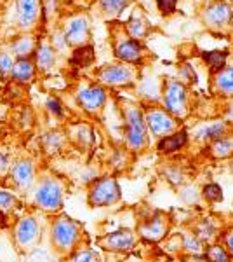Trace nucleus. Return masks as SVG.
<instances>
[{
  "mask_svg": "<svg viewBox=\"0 0 233 262\" xmlns=\"http://www.w3.org/2000/svg\"><path fill=\"white\" fill-rule=\"evenodd\" d=\"M202 58L214 70H221L226 65V53L224 51H204Z\"/></svg>",
  "mask_w": 233,
  "mask_h": 262,
  "instance_id": "393cba45",
  "label": "nucleus"
},
{
  "mask_svg": "<svg viewBox=\"0 0 233 262\" xmlns=\"http://www.w3.org/2000/svg\"><path fill=\"white\" fill-rule=\"evenodd\" d=\"M185 248H186V250H190V252H198V250H200V242L192 238V236H188V238L185 239Z\"/></svg>",
  "mask_w": 233,
  "mask_h": 262,
  "instance_id": "4c0bfd02",
  "label": "nucleus"
},
{
  "mask_svg": "<svg viewBox=\"0 0 233 262\" xmlns=\"http://www.w3.org/2000/svg\"><path fill=\"white\" fill-rule=\"evenodd\" d=\"M19 206V198L14 192L0 187V212H11Z\"/></svg>",
  "mask_w": 233,
  "mask_h": 262,
  "instance_id": "bb28decb",
  "label": "nucleus"
},
{
  "mask_svg": "<svg viewBox=\"0 0 233 262\" xmlns=\"http://www.w3.org/2000/svg\"><path fill=\"white\" fill-rule=\"evenodd\" d=\"M120 200V187L113 177H101L92 182L87 194V203L92 208L112 206Z\"/></svg>",
  "mask_w": 233,
  "mask_h": 262,
  "instance_id": "20e7f679",
  "label": "nucleus"
},
{
  "mask_svg": "<svg viewBox=\"0 0 233 262\" xmlns=\"http://www.w3.org/2000/svg\"><path fill=\"white\" fill-rule=\"evenodd\" d=\"M12 65H14V56L9 51H0V74H2L4 79L9 77Z\"/></svg>",
  "mask_w": 233,
  "mask_h": 262,
  "instance_id": "c756f323",
  "label": "nucleus"
},
{
  "mask_svg": "<svg viewBox=\"0 0 233 262\" xmlns=\"http://www.w3.org/2000/svg\"><path fill=\"white\" fill-rule=\"evenodd\" d=\"M181 75H183V77L186 79V81H192V82H195L197 81V75H195V72H193V69L190 65H185L183 69H181Z\"/></svg>",
  "mask_w": 233,
  "mask_h": 262,
  "instance_id": "58836bf2",
  "label": "nucleus"
},
{
  "mask_svg": "<svg viewBox=\"0 0 233 262\" xmlns=\"http://www.w3.org/2000/svg\"><path fill=\"white\" fill-rule=\"evenodd\" d=\"M115 56L125 63H139L143 56L141 44L138 42V39L124 37V39H120L115 44Z\"/></svg>",
  "mask_w": 233,
  "mask_h": 262,
  "instance_id": "2eb2a0df",
  "label": "nucleus"
},
{
  "mask_svg": "<svg viewBox=\"0 0 233 262\" xmlns=\"http://www.w3.org/2000/svg\"><path fill=\"white\" fill-rule=\"evenodd\" d=\"M186 140H188L186 131H179V133L169 135V137H164L162 140L159 142V150L165 152V154H167V152H176L185 145Z\"/></svg>",
  "mask_w": 233,
  "mask_h": 262,
  "instance_id": "aec40b11",
  "label": "nucleus"
},
{
  "mask_svg": "<svg viewBox=\"0 0 233 262\" xmlns=\"http://www.w3.org/2000/svg\"><path fill=\"white\" fill-rule=\"evenodd\" d=\"M230 117H233V105H231V111H230Z\"/></svg>",
  "mask_w": 233,
  "mask_h": 262,
  "instance_id": "79ce46f5",
  "label": "nucleus"
},
{
  "mask_svg": "<svg viewBox=\"0 0 233 262\" xmlns=\"http://www.w3.org/2000/svg\"><path fill=\"white\" fill-rule=\"evenodd\" d=\"M70 259H73V260H96L97 253L91 252V250H79V252L71 253Z\"/></svg>",
  "mask_w": 233,
  "mask_h": 262,
  "instance_id": "f704fd0d",
  "label": "nucleus"
},
{
  "mask_svg": "<svg viewBox=\"0 0 233 262\" xmlns=\"http://www.w3.org/2000/svg\"><path fill=\"white\" fill-rule=\"evenodd\" d=\"M125 28H127L129 37H133V39H141V37L146 33V23L139 18V16H133V18H129Z\"/></svg>",
  "mask_w": 233,
  "mask_h": 262,
  "instance_id": "a878e982",
  "label": "nucleus"
},
{
  "mask_svg": "<svg viewBox=\"0 0 233 262\" xmlns=\"http://www.w3.org/2000/svg\"><path fill=\"white\" fill-rule=\"evenodd\" d=\"M124 119H125L127 143H129V147H133L134 150L141 149L145 145V138H146V122L141 111H139L136 105H125Z\"/></svg>",
  "mask_w": 233,
  "mask_h": 262,
  "instance_id": "39448f33",
  "label": "nucleus"
},
{
  "mask_svg": "<svg viewBox=\"0 0 233 262\" xmlns=\"http://www.w3.org/2000/svg\"><path fill=\"white\" fill-rule=\"evenodd\" d=\"M207 259H213V260H226L228 259V253L219 247H211L209 252H207Z\"/></svg>",
  "mask_w": 233,
  "mask_h": 262,
  "instance_id": "c9c22d12",
  "label": "nucleus"
},
{
  "mask_svg": "<svg viewBox=\"0 0 233 262\" xmlns=\"http://www.w3.org/2000/svg\"><path fill=\"white\" fill-rule=\"evenodd\" d=\"M40 143L47 154H54V152H58L63 147V143H65V135L56 129L47 131V133L42 135Z\"/></svg>",
  "mask_w": 233,
  "mask_h": 262,
  "instance_id": "412c9836",
  "label": "nucleus"
},
{
  "mask_svg": "<svg viewBox=\"0 0 233 262\" xmlns=\"http://www.w3.org/2000/svg\"><path fill=\"white\" fill-rule=\"evenodd\" d=\"M146 124H148V128H150V131L155 135V137H160V135H165V133H169V131H172L176 122H174V119H172L171 116H167L164 111L155 108V111H148L146 112Z\"/></svg>",
  "mask_w": 233,
  "mask_h": 262,
  "instance_id": "f3484780",
  "label": "nucleus"
},
{
  "mask_svg": "<svg viewBox=\"0 0 233 262\" xmlns=\"http://www.w3.org/2000/svg\"><path fill=\"white\" fill-rule=\"evenodd\" d=\"M11 168V159L9 154H7L4 149H0V175H7Z\"/></svg>",
  "mask_w": 233,
  "mask_h": 262,
  "instance_id": "e433bc0d",
  "label": "nucleus"
},
{
  "mask_svg": "<svg viewBox=\"0 0 233 262\" xmlns=\"http://www.w3.org/2000/svg\"><path fill=\"white\" fill-rule=\"evenodd\" d=\"M82 227L68 215H59L50 224V243L59 253H70L80 242Z\"/></svg>",
  "mask_w": 233,
  "mask_h": 262,
  "instance_id": "f03ea898",
  "label": "nucleus"
},
{
  "mask_svg": "<svg viewBox=\"0 0 233 262\" xmlns=\"http://www.w3.org/2000/svg\"><path fill=\"white\" fill-rule=\"evenodd\" d=\"M224 128H226V126H224L223 122H211V124H207L197 131V137L198 138H218L224 133Z\"/></svg>",
  "mask_w": 233,
  "mask_h": 262,
  "instance_id": "cd10ccee",
  "label": "nucleus"
},
{
  "mask_svg": "<svg viewBox=\"0 0 233 262\" xmlns=\"http://www.w3.org/2000/svg\"><path fill=\"white\" fill-rule=\"evenodd\" d=\"M226 247L230 248V252L233 253V232H231V234H228V236H226Z\"/></svg>",
  "mask_w": 233,
  "mask_h": 262,
  "instance_id": "a19ab883",
  "label": "nucleus"
},
{
  "mask_svg": "<svg viewBox=\"0 0 233 262\" xmlns=\"http://www.w3.org/2000/svg\"><path fill=\"white\" fill-rule=\"evenodd\" d=\"M4 81V77H2V74H0V82H2Z\"/></svg>",
  "mask_w": 233,
  "mask_h": 262,
  "instance_id": "37998d69",
  "label": "nucleus"
},
{
  "mask_svg": "<svg viewBox=\"0 0 233 262\" xmlns=\"http://www.w3.org/2000/svg\"><path fill=\"white\" fill-rule=\"evenodd\" d=\"M37 48V39L32 33L24 32L23 35L16 37L9 44V53L16 58H32Z\"/></svg>",
  "mask_w": 233,
  "mask_h": 262,
  "instance_id": "a211bd4d",
  "label": "nucleus"
},
{
  "mask_svg": "<svg viewBox=\"0 0 233 262\" xmlns=\"http://www.w3.org/2000/svg\"><path fill=\"white\" fill-rule=\"evenodd\" d=\"M164 98H165V108L174 116H185L186 114V88L183 82L179 81H171L165 82L164 90Z\"/></svg>",
  "mask_w": 233,
  "mask_h": 262,
  "instance_id": "6e6552de",
  "label": "nucleus"
},
{
  "mask_svg": "<svg viewBox=\"0 0 233 262\" xmlns=\"http://www.w3.org/2000/svg\"><path fill=\"white\" fill-rule=\"evenodd\" d=\"M216 84H218V90L221 93L231 95L233 93V67L219 70L218 77H216Z\"/></svg>",
  "mask_w": 233,
  "mask_h": 262,
  "instance_id": "b1692460",
  "label": "nucleus"
},
{
  "mask_svg": "<svg viewBox=\"0 0 233 262\" xmlns=\"http://www.w3.org/2000/svg\"><path fill=\"white\" fill-rule=\"evenodd\" d=\"M198 232L202 234V238H209V236L214 232V227L211 226L209 222H204V224L200 226V229H198Z\"/></svg>",
  "mask_w": 233,
  "mask_h": 262,
  "instance_id": "ea45409f",
  "label": "nucleus"
},
{
  "mask_svg": "<svg viewBox=\"0 0 233 262\" xmlns=\"http://www.w3.org/2000/svg\"><path fill=\"white\" fill-rule=\"evenodd\" d=\"M165 231H167V226H165V221L162 217L151 219L146 224H143L141 229H139L141 236L148 242H159L160 238H164Z\"/></svg>",
  "mask_w": 233,
  "mask_h": 262,
  "instance_id": "6ab92c4d",
  "label": "nucleus"
},
{
  "mask_svg": "<svg viewBox=\"0 0 233 262\" xmlns=\"http://www.w3.org/2000/svg\"><path fill=\"white\" fill-rule=\"evenodd\" d=\"M32 58L37 67V72H50L56 67L58 51L53 48L50 42H37L35 53Z\"/></svg>",
  "mask_w": 233,
  "mask_h": 262,
  "instance_id": "4468645a",
  "label": "nucleus"
},
{
  "mask_svg": "<svg viewBox=\"0 0 233 262\" xmlns=\"http://www.w3.org/2000/svg\"><path fill=\"white\" fill-rule=\"evenodd\" d=\"M63 33H65V39L68 42L70 48H77V46L87 44L89 33H91L89 19L86 16H73V18H70L65 23Z\"/></svg>",
  "mask_w": 233,
  "mask_h": 262,
  "instance_id": "9d476101",
  "label": "nucleus"
},
{
  "mask_svg": "<svg viewBox=\"0 0 233 262\" xmlns=\"http://www.w3.org/2000/svg\"><path fill=\"white\" fill-rule=\"evenodd\" d=\"M176 6H177V0H157V7H159V11L164 16L172 14L176 11Z\"/></svg>",
  "mask_w": 233,
  "mask_h": 262,
  "instance_id": "473e14b6",
  "label": "nucleus"
},
{
  "mask_svg": "<svg viewBox=\"0 0 233 262\" xmlns=\"http://www.w3.org/2000/svg\"><path fill=\"white\" fill-rule=\"evenodd\" d=\"M37 75V67L33 58H16L11 69V81L16 84H30Z\"/></svg>",
  "mask_w": 233,
  "mask_h": 262,
  "instance_id": "dca6fc26",
  "label": "nucleus"
},
{
  "mask_svg": "<svg viewBox=\"0 0 233 262\" xmlns=\"http://www.w3.org/2000/svg\"><path fill=\"white\" fill-rule=\"evenodd\" d=\"M32 191L33 205L45 213H54L63 206V196H65V185L58 177H40L35 180Z\"/></svg>",
  "mask_w": 233,
  "mask_h": 262,
  "instance_id": "f257e3e1",
  "label": "nucleus"
},
{
  "mask_svg": "<svg viewBox=\"0 0 233 262\" xmlns=\"http://www.w3.org/2000/svg\"><path fill=\"white\" fill-rule=\"evenodd\" d=\"M12 238L21 252H30L35 250L37 245L42 239V226L37 221V217L33 215H24L21 217L18 222L14 224V229H12Z\"/></svg>",
  "mask_w": 233,
  "mask_h": 262,
  "instance_id": "7ed1b4c3",
  "label": "nucleus"
},
{
  "mask_svg": "<svg viewBox=\"0 0 233 262\" xmlns=\"http://www.w3.org/2000/svg\"><path fill=\"white\" fill-rule=\"evenodd\" d=\"M92 60H94V49H92V46L84 44L75 48L73 56H71V63L75 67H89Z\"/></svg>",
  "mask_w": 233,
  "mask_h": 262,
  "instance_id": "4be33fe9",
  "label": "nucleus"
},
{
  "mask_svg": "<svg viewBox=\"0 0 233 262\" xmlns=\"http://www.w3.org/2000/svg\"><path fill=\"white\" fill-rule=\"evenodd\" d=\"M50 44H53V48L58 51H65V49H68L70 46H68V42H66V39H65V33L63 32H56L53 35V42H50Z\"/></svg>",
  "mask_w": 233,
  "mask_h": 262,
  "instance_id": "72a5a7b5",
  "label": "nucleus"
},
{
  "mask_svg": "<svg viewBox=\"0 0 233 262\" xmlns=\"http://www.w3.org/2000/svg\"><path fill=\"white\" fill-rule=\"evenodd\" d=\"M45 108H47V111L53 114V116H56V117H63V114H65L61 101H59L58 98H53V96L45 100Z\"/></svg>",
  "mask_w": 233,
  "mask_h": 262,
  "instance_id": "2f4dec72",
  "label": "nucleus"
},
{
  "mask_svg": "<svg viewBox=\"0 0 233 262\" xmlns=\"http://www.w3.org/2000/svg\"><path fill=\"white\" fill-rule=\"evenodd\" d=\"M213 152L218 158H224V156L231 154L233 152V142L228 140V138H216L213 143Z\"/></svg>",
  "mask_w": 233,
  "mask_h": 262,
  "instance_id": "c85d7f7f",
  "label": "nucleus"
},
{
  "mask_svg": "<svg viewBox=\"0 0 233 262\" xmlns=\"http://www.w3.org/2000/svg\"><path fill=\"white\" fill-rule=\"evenodd\" d=\"M131 2L133 0H99V6L108 18H115L131 6Z\"/></svg>",
  "mask_w": 233,
  "mask_h": 262,
  "instance_id": "5701e85b",
  "label": "nucleus"
},
{
  "mask_svg": "<svg viewBox=\"0 0 233 262\" xmlns=\"http://www.w3.org/2000/svg\"><path fill=\"white\" fill-rule=\"evenodd\" d=\"M204 198L211 203H218L223 200V191L218 184H207L204 187Z\"/></svg>",
  "mask_w": 233,
  "mask_h": 262,
  "instance_id": "7c9ffc66",
  "label": "nucleus"
},
{
  "mask_svg": "<svg viewBox=\"0 0 233 262\" xmlns=\"http://www.w3.org/2000/svg\"><path fill=\"white\" fill-rule=\"evenodd\" d=\"M204 18H205V23L209 25V27H213V28H223V27H226V25L230 23L231 18H233V7H231V4L223 2V0H221V2L211 4V6L205 9Z\"/></svg>",
  "mask_w": 233,
  "mask_h": 262,
  "instance_id": "f8f14e48",
  "label": "nucleus"
},
{
  "mask_svg": "<svg viewBox=\"0 0 233 262\" xmlns=\"http://www.w3.org/2000/svg\"><path fill=\"white\" fill-rule=\"evenodd\" d=\"M77 103L80 105L82 111L89 114L101 111L103 105L107 103V90L103 86H97V84L80 88L77 93Z\"/></svg>",
  "mask_w": 233,
  "mask_h": 262,
  "instance_id": "1a4fd4ad",
  "label": "nucleus"
},
{
  "mask_svg": "<svg viewBox=\"0 0 233 262\" xmlns=\"http://www.w3.org/2000/svg\"><path fill=\"white\" fill-rule=\"evenodd\" d=\"M40 18V0H18L16 4V21L21 32L35 28Z\"/></svg>",
  "mask_w": 233,
  "mask_h": 262,
  "instance_id": "9b49d317",
  "label": "nucleus"
},
{
  "mask_svg": "<svg viewBox=\"0 0 233 262\" xmlns=\"http://www.w3.org/2000/svg\"><path fill=\"white\" fill-rule=\"evenodd\" d=\"M97 243L110 252H127L136 245V238L131 231H115L103 236Z\"/></svg>",
  "mask_w": 233,
  "mask_h": 262,
  "instance_id": "ddd939ff",
  "label": "nucleus"
},
{
  "mask_svg": "<svg viewBox=\"0 0 233 262\" xmlns=\"http://www.w3.org/2000/svg\"><path fill=\"white\" fill-rule=\"evenodd\" d=\"M9 177L16 191L28 192L37 180V168H35L33 159L19 158V159H16L14 163H11Z\"/></svg>",
  "mask_w": 233,
  "mask_h": 262,
  "instance_id": "423d86ee",
  "label": "nucleus"
},
{
  "mask_svg": "<svg viewBox=\"0 0 233 262\" xmlns=\"http://www.w3.org/2000/svg\"><path fill=\"white\" fill-rule=\"evenodd\" d=\"M97 79L107 86H127L134 82L136 79V70L129 65H105L103 69L97 70Z\"/></svg>",
  "mask_w": 233,
  "mask_h": 262,
  "instance_id": "0eeeda50",
  "label": "nucleus"
}]
</instances>
